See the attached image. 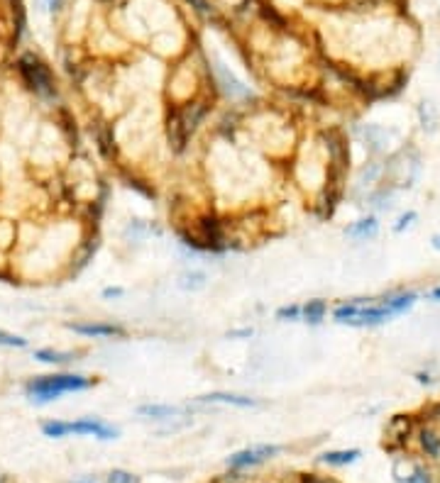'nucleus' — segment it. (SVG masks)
<instances>
[{
  "label": "nucleus",
  "mask_w": 440,
  "mask_h": 483,
  "mask_svg": "<svg viewBox=\"0 0 440 483\" xmlns=\"http://www.w3.org/2000/svg\"><path fill=\"white\" fill-rule=\"evenodd\" d=\"M93 381L86 376H76V374H57V376H40V379L30 381L28 386V396L37 403H49L57 401L64 393H76V391H86L91 389Z\"/></svg>",
  "instance_id": "nucleus-1"
},
{
  "label": "nucleus",
  "mask_w": 440,
  "mask_h": 483,
  "mask_svg": "<svg viewBox=\"0 0 440 483\" xmlns=\"http://www.w3.org/2000/svg\"><path fill=\"white\" fill-rule=\"evenodd\" d=\"M333 317L340 325H352V327H374L381 325V322L391 320V310L384 305V300L372 305V302H362V300H352L345 302V305L335 307L333 310Z\"/></svg>",
  "instance_id": "nucleus-2"
},
{
  "label": "nucleus",
  "mask_w": 440,
  "mask_h": 483,
  "mask_svg": "<svg viewBox=\"0 0 440 483\" xmlns=\"http://www.w3.org/2000/svg\"><path fill=\"white\" fill-rule=\"evenodd\" d=\"M42 432L47 437H66V434H88V437H98V439H115L118 437V429L110 427V424L93 420V417H83L76 422H44L42 424Z\"/></svg>",
  "instance_id": "nucleus-3"
},
{
  "label": "nucleus",
  "mask_w": 440,
  "mask_h": 483,
  "mask_svg": "<svg viewBox=\"0 0 440 483\" xmlns=\"http://www.w3.org/2000/svg\"><path fill=\"white\" fill-rule=\"evenodd\" d=\"M279 452H282V449H279L277 444L247 447V449H242V452L232 454L230 459H227V466H230V469H250V466H257V464H262V461L272 459V456Z\"/></svg>",
  "instance_id": "nucleus-4"
},
{
  "label": "nucleus",
  "mask_w": 440,
  "mask_h": 483,
  "mask_svg": "<svg viewBox=\"0 0 440 483\" xmlns=\"http://www.w3.org/2000/svg\"><path fill=\"white\" fill-rule=\"evenodd\" d=\"M20 68H23L25 78L32 83V88H37V91L42 93H49V73H47V68L42 66L37 59H32V56H25L23 61H20Z\"/></svg>",
  "instance_id": "nucleus-5"
},
{
  "label": "nucleus",
  "mask_w": 440,
  "mask_h": 483,
  "mask_svg": "<svg viewBox=\"0 0 440 483\" xmlns=\"http://www.w3.org/2000/svg\"><path fill=\"white\" fill-rule=\"evenodd\" d=\"M215 76H218V81H220V86H222V91H225L230 98H247L250 95V91H247V86L242 81H237L235 76H232L230 71L225 68V63H220V61H215Z\"/></svg>",
  "instance_id": "nucleus-6"
},
{
  "label": "nucleus",
  "mask_w": 440,
  "mask_h": 483,
  "mask_svg": "<svg viewBox=\"0 0 440 483\" xmlns=\"http://www.w3.org/2000/svg\"><path fill=\"white\" fill-rule=\"evenodd\" d=\"M377 232H379V222L374 220V217H362V220L352 222V225L347 227L345 235L352 237V240H372Z\"/></svg>",
  "instance_id": "nucleus-7"
},
{
  "label": "nucleus",
  "mask_w": 440,
  "mask_h": 483,
  "mask_svg": "<svg viewBox=\"0 0 440 483\" xmlns=\"http://www.w3.org/2000/svg\"><path fill=\"white\" fill-rule=\"evenodd\" d=\"M71 330L78 334H86V337H120V334H125L123 327L98 325V322H93V325H71Z\"/></svg>",
  "instance_id": "nucleus-8"
},
{
  "label": "nucleus",
  "mask_w": 440,
  "mask_h": 483,
  "mask_svg": "<svg viewBox=\"0 0 440 483\" xmlns=\"http://www.w3.org/2000/svg\"><path fill=\"white\" fill-rule=\"evenodd\" d=\"M203 403H227V405H237V408H254L257 401L247 396H235V393H208V396L201 398Z\"/></svg>",
  "instance_id": "nucleus-9"
},
{
  "label": "nucleus",
  "mask_w": 440,
  "mask_h": 483,
  "mask_svg": "<svg viewBox=\"0 0 440 483\" xmlns=\"http://www.w3.org/2000/svg\"><path fill=\"white\" fill-rule=\"evenodd\" d=\"M359 459V449H343V452H326L321 456L323 464L328 466H347Z\"/></svg>",
  "instance_id": "nucleus-10"
},
{
  "label": "nucleus",
  "mask_w": 440,
  "mask_h": 483,
  "mask_svg": "<svg viewBox=\"0 0 440 483\" xmlns=\"http://www.w3.org/2000/svg\"><path fill=\"white\" fill-rule=\"evenodd\" d=\"M416 302V293H399V295H389L384 300V305L391 310V315H401V312L411 310V305Z\"/></svg>",
  "instance_id": "nucleus-11"
},
{
  "label": "nucleus",
  "mask_w": 440,
  "mask_h": 483,
  "mask_svg": "<svg viewBox=\"0 0 440 483\" xmlns=\"http://www.w3.org/2000/svg\"><path fill=\"white\" fill-rule=\"evenodd\" d=\"M140 415H147V417H155V420H169V417H177L182 415V408H172V405H142Z\"/></svg>",
  "instance_id": "nucleus-12"
},
{
  "label": "nucleus",
  "mask_w": 440,
  "mask_h": 483,
  "mask_svg": "<svg viewBox=\"0 0 440 483\" xmlns=\"http://www.w3.org/2000/svg\"><path fill=\"white\" fill-rule=\"evenodd\" d=\"M301 312H304V320L306 322H311V325H318V322L326 317L328 307H326V302H323V300H309L304 307H301Z\"/></svg>",
  "instance_id": "nucleus-13"
},
{
  "label": "nucleus",
  "mask_w": 440,
  "mask_h": 483,
  "mask_svg": "<svg viewBox=\"0 0 440 483\" xmlns=\"http://www.w3.org/2000/svg\"><path fill=\"white\" fill-rule=\"evenodd\" d=\"M421 447L426 449V454L431 456H440V437L431 429H423L421 432Z\"/></svg>",
  "instance_id": "nucleus-14"
},
{
  "label": "nucleus",
  "mask_w": 440,
  "mask_h": 483,
  "mask_svg": "<svg viewBox=\"0 0 440 483\" xmlns=\"http://www.w3.org/2000/svg\"><path fill=\"white\" fill-rule=\"evenodd\" d=\"M182 286L184 291H201L206 286V276L201 271H191V274H184L182 276Z\"/></svg>",
  "instance_id": "nucleus-15"
},
{
  "label": "nucleus",
  "mask_w": 440,
  "mask_h": 483,
  "mask_svg": "<svg viewBox=\"0 0 440 483\" xmlns=\"http://www.w3.org/2000/svg\"><path fill=\"white\" fill-rule=\"evenodd\" d=\"M35 357L40 359V362H44V364H66V362H71V354L52 352V349H40Z\"/></svg>",
  "instance_id": "nucleus-16"
},
{
  "label": "nucleus",
  "mask_w": 440,
  "mask_h": 483,
  "mask_svg": "<svg viewBox=\"0 0 440 483\" xmlns=\"http://www.w3.org/2000/svg\"><path fill=\"white\" fill-rule=\"evenodd\" d=\"M277 317H279V320H301V317H304V312H301L299 305H289V307H279Z\"/></svg>",
  "instance_id": "nucleus-17"
},
{
  "label": "nucleus",
  "mask_w": 440,
  "mask_h": 483,
  "mask_svg": "<svg viewBox=\"0 0 440 483\" xmlns=\"http://www.w3.org/2000/svg\"><path fill=\"white\" fill-rule=\"evenodd\" d=\"M25 344H28V342H25L23 337L0 330V347H25Z\"/></svg>",
  "instance_id": "nucleus-18"
},
{
  "label": "nucleus",
  "mask_w": 440,
  "mask_h": 483,
  "mask_svg": "<svg viewBox=\"0 0 440 483\" xmlns=\"http://www.w3.org/2000/svg\"><path fill=\"white\" fill-rule=\"evenodd\" d=\"M399 483H431V476H428V471L423 469H413L409 476H404Z\"/></svg>",
  "instance_id": "nucleus-19"
},
{
  "label": "nucleus",
  "mask_w": 440,
  "mask_h": 483,
  "mask_svg": "<svg viewBox=\"0 0 440 483\" xmlns=\"http://www.w3.org/2000/svg\"><path fill=\"white\" fill-rule=\"evenodd\" d=\"M108 483H137L135 481V476L132 474H127V471H113V474L108 476Z\"/></svg>",
  "instance_id": "nucleus-20"
},
{
  "label": "nucleus",
  "mask_w": 440,
  "mask_h": 483,
  "mask_svg": "<svg viewBox=\"0 0 440 483\" xmlns=\"http://www.w3.org/2000/svg\"><path fill=\"white\" fill-rule=\"evenodd\" d=\"M413 220H416V212H406V215H401V220L396 222V227H394V230H396V232H404L406 227H409Z\"/></svg>",
  "instance_id": "nucleus-21"
},
{
  "label": "nucleus",
  "mask_w": 440,
  "mask_h": 483,
  "mask_svg": "<svg viewBox=\"0 0 440 483\" xmlns=\"http://www.w3.org/2000/svg\"><path fill=\"white\" fill-rule=\"evenodd\" d=\"M428 298H431V300H436V302H440V286H438V288H433V291H431V295H428Z\"/></svg>",
  "instance_id": "nucleus-22"
},
{
  "label": "nucleus",
  "mask_w": 440,
  "mask_h": 483,
  "mask_svg": "<svg viewBox=\"0 0 440 483\" xmlns=\"http://www.w3.org/2000/svg\"><path fill=\"white\" fill-rule=\"evenodd\" d=\"M431 244H433V249H436V252H440V235H436L431 240Z\"/></svg>",
  "instance_id": "nucleus-23"
},
{
  "label": "nucleus",
  "mask_w": 440,
  "mask_h": 483,
  "mask_svg": "<svg viewBox=\"0 0 440 483\" xmlns=\"http://www.w3.org/2000/svg\"><path fill=\"white\" fill-rule=\"evenodd\" d=\"M78 483H88V481H78Z\"/></svg>",
  "instance_id": "nucleus-24"
}]
</instances>
